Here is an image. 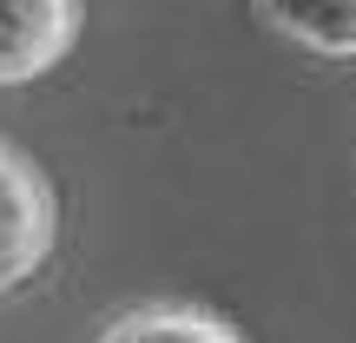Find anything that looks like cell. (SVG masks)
I'll use <instances>...</instances> for the list:
<instances>
[{
	"label": "cell",
	"mask_w": 356,
	"mask_h": 343,
	"mask_svg": "<svg viewBox=\"0 0 356 343\" xmlns=\"http://www.w3.org/2000/svg\"><path fill=\"white\" fill-rule=\"evenodd\" d=\"M53 244H60V198L47 172L0 139V291L40 278L53 264Z\"/></svg>",
	"instance_id": "obj_1"
},
{
	"label": "cell",
	"mask_w": 356,
	"mask_h": 343,
	"mask_svg": "<svg viewBox=\"0 0 356 343\" xmlns=\"http://www.w3.org/2000/svg\"><path fill=\"white\" fill-rule=\"evenodd\" d=\"M86 0H0V86H33L79 47Z\"/></svg>",
	"instance_id": "obj_2"
},
{
	"label": "cell",
	"mask_w": 356,
	"mask_h": 343,
	"mask_svg": "<svg viewBox=\"0 0 356 343\" xmlns=\"http://www.w3.org/2000/svg\"><path fill=\"white\" fill-rule=\"evenodd\" d=\"M257 13L317 60H356V0H257Z\"/></svg>",
	"instance_id": "obj_3"
},
{
	"label": "cell",
	"mask_w": 356,
	"mask_h": 343,
	"mask_svg": "<svg viewBox=\"0 0 356 343\" xmlns=\"http://www.w3.org/2000/svg\"><path fill=\"white\" fill-rule=\"evenodd\" d=\"M99 343H244L218 310H198V304H145L132 317H119Z\"/></svg>",
	"instance_id": "obj_4"
}]
</instances>
